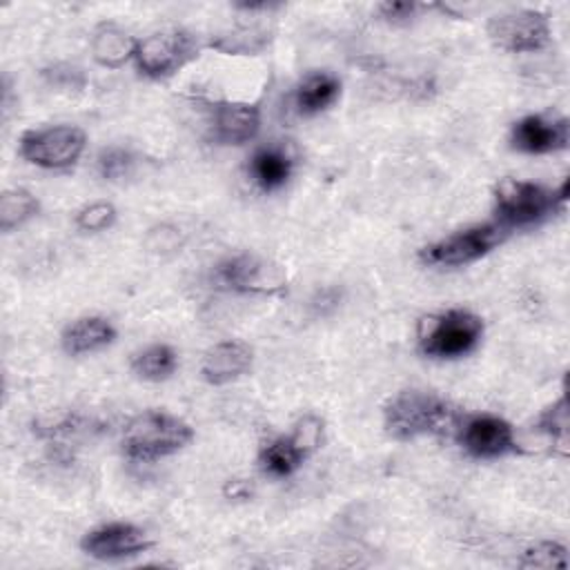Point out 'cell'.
Here are the masks:
<instances>
[{
    "label": "cell",
    "mask_w": 570,
    "mask_h": 570,
    "mask_svg": "<svg viewBox=\"0 0 570 570\" xmlns=\"http://www.w3.org/2000/svg\"><path fill=\"white\" fill-rule=\"evenodd\" d=\"M194 430L178 416L147 410L134 416L122 432V450L134 461H156L183 450Z\"/></svg>",
    "instance_id": "1"
},
{
    "label": "cell",
    "mask_w": 570,
    "mask_h": 570,
    "mask_svg": "<svg viewBox=\"0 0 570 570\" xmlns=\"http://www.w3.org/2000/svg\"><path fill=\"white\" fill-rule=\"evenodd\" d=\"M568 198V180L559 189H548L528 180L505 178L497 187V223L503 229L528 227L552 216Z\"/></svg>",
    "instance_id": "2"
},
{
    "label": "cell",
    "mask_w": 570,
    "mask_h": 570,
    "mask_svg": "<svg viewBox=\"0 0 570 570\" xmlns=\"http://www.w3.org/2000/svg\"><path fill=\"white\" fill-rule=\"evenodd\" d=\"M452 419L454 414L443 399L419 390L396 394L385 407V428L394 439L401 441L443 432Z\"/></svg>",
    "instance_id": "3"
},
{
    "label": "cell",
    "mask_w": 570,
    "mask_h": 570,
    "mask_svg": "<svg viewBox=\"0 0 570 570\" xmlns=\"http://www.w3.org/2000/svg\"><path fill=\"white\" fill-rule=\"evenodd\" d=\"M483 334V321L468 309H448L423 318L419 345L425 356L456 358L472 352Z\"/></svg>",
    "instance_id": "4"
},
{
    "label": "cell",
    "mask_w": 570,
    "mask_h": 570,
    "mask_svg": "<svg viewBox=\"0 0 570 570\" xmlns=\"http://www.w3.org/2000/svg\"><path fill=\"white\" fill-rule=\"evenodd\" d=\"M198 40L194 33L180 27L158 29L136 45V67L142 76L160 80L180 71L198 56Z\"/></svg>",
    "instance_id": "5"
},
{
    "label": "cell",
    "mask_w": 570,
    "mask_h": 570,
    "mask_svg": "<svg viewBox=\"0 0 570 570\" xmlns=\"http://www.w3.org/2000/svg\"><path fill=\"white\" fill-rule=\"evenodd\" d=\"M85 142L87 136L76 125L31 129L20 138V156L42 169H67L80 158Z\"/></svg>",
    "instance_id": "6"
},
{
    "label": "cell",
    "mask_w": 570,
    "mask_h": 570,
    "mask_svg": "<svg viewBox=\"0 0 570 570\" xmlns=\"http://www.w3.org/2000/svg\"><path fill=\"white\" fill-rule=\"evenodd\" d=\"M505 236H508V229H503L499 223L474 225L463 232L450 234L439 243L423 247L421 258L423 263L436 265V267L468 265L485 256L488 252H492Z\"/></svg>",
    "instance_id": "7"
},
{
    "label": "cell",
    "mask_w": 570,
    "mask_h": 570,
    "mask_svg": "<svg viewBox=\"0 0 570 570\" xmlns=\"http://www.w3.org/2000/svg\"><path fill=\"white\" fill-rule=\"evenodd\" d=\"M488 36L503 51H537L550 40V22L541 11L517 9L490 18Z\"/></svg>",
    "instance_id": "8"
},
{
    "label": "cell",
    "mask_w": 570,
    "mask_h": 570,
    "mask_svg": "<svg viewBox=\"0 0 570 570\" xmlns=\"http://www.w3.org/2000/svg\"><path fill=\"white\" fill-rule=\"evenodd\" d=\"M216 281L234 292L243 294H272L276 289H283L285 281L281 272L265 261L252 256V254H240L225 258L216 267Z\"/></svg>",
    "instance_id": "9"
},
{
    "label": "cell",
    "mask_w": 570,
    "mask_h": 570,
    "mask_svg": "<svg viewBox=\"0 0 570 570\" xmlns=\"http://www.w3.org/2000/svg\"><path fill=\"white\" fill-rule=\"evenodd\" d=\"M149 546H151V541L142 528H138L134 523H122V521L94 528L80 541L82 552L98 561L127 559V557H134L142 550H147Z\"/></svg>",
    "instance_id": "10"
},
{
    "label": "cell",
    "mask_w": 570,
    "mask_h": 570,
    "mask_svg": "<svg viewBox=\"0 0 570 570\" xmlns=\"http://www.w3.org/2000/svg\"><path fill=\"white\" fill-rule=\"evenodd\" d=\"M459 443L474 459H499L514 450V432L508 421L479 414L459 428Z\"/></svg>",
    "instance_id": "11"
},
{
    "label": "cell",
    "mask_w": 570,
    "mask_h": 570,
    "mask_svg": "<svg viewBox=\"0 0 570 570\" xmlns=\"http://www.w3.org/2000/svg\"><path fill=\"white\" fill-rule=\"evenodd\" d=\"M568 120L541 114L525 116L514 122L510 142L523 154H550L568 147Z\"/></svg>",
    "instance_id": "12"
},
{
    "label": "cell",
    "mask_w": 570,
    "mask_h": 570,
    "mask_svg": "<svg viewBox=\"0 0 570 570\" xmlns=\"http://www.w3.org/2000/svg\"><path fill=\"white\" fill-rule=\"evenodd\" d=\"M261 111L247 102L212 105V138L218 145H243L258 134Z\"/></svg>",
    "instance_id": "13"
},
{
    "label": "cell",
    "mask_w": 570,
    "mask_h": 570,
    "mask_svg": "<svg viewBox=\"0 0 570 570\" xmlns=\"http://www.w3.org/2000/svg\"><path fill=\"white\" fill-rule=\"evenodd\" d=\"M252 358L254 354L247 343L227 338L207 350L200 363V374L209 385H225L243 376L252 367Z\"/></svg>",
    "instance_id": "14"
},
{
    "label": "cell",
    "mask_w": 570,
    "mask_h": 570,
    "mask_svg": "<svg viewBox=\"0 0 570 570\" xmlns=\"http://www.w3.org/2000/svg\"><path fill=\"white\" fill-rule=\"evenodd\" d=\"M116 338V327L102 316H85L73 321L62 332V350L71 356L89 354L100 347H107Z\"/></svg>",
    "instance_id": "15"
},
{
    "label": "cell",
    "mask_w": 570,
    "mask_h": 570,
    "mask_svg": "<svg viewBox=\"0 0 570 570\" xmlns=\"http://www.w3.org/2000/svg\"><path fill=\"white\" fill-rule=\"evenodd\" d=\"M294 169V160L292 156L276 145L269 147H261L252 154L249 158V174L252 180L258 185V189L263 191H276L281 189Z\"/></svg>",
    "instance_id": "16"
},
{
    "label": "cell",
    "mask_w": 570,
    "mask_h": 570,
    "mask_svg": "<svg viewBox=\"0 0 570 570\" xmlns=\"http://www.w3.org/2000/svg\"><path fill=\"white\" fill-rule=\"evenodd\" d=\"M138 40H134L125 29L114 22H102L91 36V53L98 65L118 69L136 53Z\"/></svg>",
    "instance_id": "17"
},
{
    "label": "cell",
    "mask_w": 570,
    "mask_h": 570,
    "mask_svg": "<svg viewBox=\"0 0 570 570\" xmlns=\"http://www.w3.org/2000/svg\"><path fill=\"white\" fill-rule=\"evenodd\" d=\"M341 80L330 71H312L296 87V109L303 116H314L336 102Z\"/></svg>",
    "instance_id": "18"
},
{
    "label": "cell",
    "mask_w": 570,
    "mask_h": 570,
    "mask_svg": "<svg viewBox=\"0 0 570 570\" xmlns=\"http://www.w3.org/2000/svg\"><path fill=\"white\" fill-rule=\"evenodd\" d=\"M305 456H307V452L298 445V441L292 434H287V436H278V439L269 441L261 450L258 463L265 474L283 479V476L294 474L303 465Z\"/></svg>",
    "instance_id": "19"
},
{
    "label": "cell",
    "mask_w": 570,
    "mask_h": 570,
    "mask_svg": "<svg viewBox=\"0 0 570 570\" xmlns=\"http://www.w3.org/2000/svg\"><path fill=\"white\" fill-rule=\"evenodd\" d=\"M178 367V356L171 345L154 343L131 358V372L142 381H165Z\"/></svg>",
    "instance_id": "20"
},
{
    "label": "cell",
    "mask_w": 570,
    "mask_h": 570,
    "mask_svg": "<svg viewBox=\"0 0 570 570\" xmlns=\"http://www.w3.org/2000/svg\"><path fill=\"white\" fill-rule=\"evenodd\" d=\"M38 214V200L31 191L16 187L0 196V229L11 232Z\"/></svg>",
    "instance_id": "21"
},
{
    "label": "cell",
    "mask_w": 570,
    "mask_h": 570,
    "mask_svg": "<svg viewBox=\"0 0 570 570\" xmlns=\"http://www.w3.org/2000/svg\"><path fill=\"white\" fill-rule=\"evenodd\" d=\"M134 154L125 147H107L96 158V169L105 180H122L134 169Z\"/></svg>",
    "instance_id": "22"
},
{
    "label": "cell",
    "mask_w": 570,
    "mask_h": 570,
    "mask_svg": "<svg viewBox=\"0 0 570 570\" xmlns=\"http://www.w3.org/2000/svg\"><path fill=\"white\" fill-rule=\"evenodd\" d=\"M114 223H116V207L107 200L89 203L76 214V225L82 232H102V229H109Z\"/></svg>",
    "instance_id": "23"
},
{
    "label": "cell",
    "mask_w": 570,
    "mask_h": 570,
    "mask_svg": "<svg viewBox=\"0 0 570 570\" xmlns=\"http://www.w3.org/2000/svg\"><path fill=\"white\" fill-rule=\"evenodd\" d=\"M523 568H566V548L552 541H541L523 552Z\"/></svg>",
    "instance_id": "24"
},
{
    "label": "cell",
    "mask_w": 570,
    "mask_h": 570,
    "mask_svg": "<svg viewBox=\"0 0 570 570\" xmlns=\"http://www.w3.org/2000/svg\"><path fill=\"white\" fill-rule=\"evenodd\" d=\"M566 428H568V410L566 399H559L552 407H548L539 419V430L552 436V441L563 443L566 441Z\"/></svg>",
    "instance_id": "25"
},
{
    "label": "cell",
    "mask_w": 570,
    "mask_h": 570,
    "mask_svg": "<svg viewBox=\"0 0 570 570\" xmlns=\"http://www.w3.org/2000/svg\"><path fill=\"white\" fill-rule=\"evenodd\" d=\"M321 434H323V421H321L318 416H314V414L303 416V419L296 423L294 432H292V436L298 441V445H301L307 454L318 448Z\"/></svg>",
    "instance_id": "26"
},
{
    "label": "cell",
    "mask_w": 570,
    "mask_h": 570,
    "mask_svg": "<svg viewBox=\"0 0 570 570\" xmlns=\"http://www.w3.org/2000/svg\"><path fill=\"white\" fill-rule=\"evenodd\" d=\"M45 78L53 87H65V89H80L85 85V73L71 65H56L45 71Z\"/></svg>",
    "instance_id": "27"
},
{
    "label": "cell",
    "mask_w": 570,
    "mask_h": 570,
    "mask_svg": "<svg viewBox=\"0 0 570 570\" xmlns=\"http://www.w3.org/2000/svg\"><path fill=\"white\" fill-rule=\"evenodd\" d=\"M147 247L151 252H158V254H167V252H176L180 247V234L169 227V225H160V227H154L147 236Z\"/></svg>",
    "instance_id": "28"
},
{
    "label": "cell",
    "mask_w": 570,
    "mask_h": 570,
    "mask_svg": "<svg viewBox=\"0 0 570 570\" xmlns=\"http://www.w3.org/2000/svg\"><path fill=\"white\" fill-rule=\"evenodd\" d=\"M414 9H416L414 2H403V0H399V2H383L379 7L381 16L385 20H390V22H405V20H410Z\"/></svg>",
    "instance_id": "29"
},
{
    "label": "cell",
    "mask_w": 570,
    "mask_h": 570,
    "mask_svg": "<svg viewBox=\"0 0 570 570\" xmlns=\"http://www.w3.org/2000/svg\"><path fill=\"white\" fill-rule=\"evenodd\" d=\"M338 298H341V294H338L336 289L327 287V289H321V292L316 294V298L312 301V305H314L321 314H327L330 309H334V307L338 305Z\"/></svg>",
    "instance_id": "30"
}]
</instances>
